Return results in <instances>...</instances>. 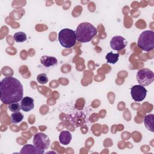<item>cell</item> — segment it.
<instances>
[{
    "label": "cell",
    "instance_id": "obj_16",
    "mask_svg": "<svg viewBox=\"0 0 154 154\" xmlns=\"http://www.w3.org/2000/svg\"><path fill=\"white\" fill-rule=\"evenodd\" d=\"M23 119V116L20 112H13L11 115V122L13 123H19L22 122Z\"/></svg>",
    "mask_w": 154,
    "mask_h": 154
},
{
    "label": "cell",
    "instance_id": "obj_12",
    "mask_svg": "<svg viewBox=\"0 0 154 154\" xmlns=\"http://www.w3.org/2000/svg\"><path fill=\"white\" fill-rule=\"evenodd\" d=\"M144 123L146 128L152 132H154V115L147 114L144 119Z\"/></svg>",
    "mask_w": 154,
    "mask_h": 154
},
{
    "label": "cell",
    "instance_id": "obj_5",
    "mask_svg": "<svg viewBox=\"0 0 154 154\" xmlns=\"http://www.w3.org/2000/svg\"><path fill=\"white\" fill-rule=\"evenodd\" d=\"M137 79L139 84L142 86L149 85L153 82L154 73L149 69H141L137 72Z\"/></svg>",
    "mask_w": 154,
    "mask_h": 154
},
{
    "label": "cell",
    "instance_id": "obj_13",
    "mask_svg": "<svg viewBox=\"0 0 154 154\" xmlns=\"http://www.w3.org/2000/svg\"><path fill=\"white\" fill-rule=\"evenodd\" d=\"M72 140V135L69 131H63L59 135L60 143L63 145L69 144Z\"/></svg>",
    "mask_w": 154,
    "mask_h": 154
},
{
    "label": "cell",
    "instance_id": "obj_3",
    "mask_svg": "<svg viewBox=\"0 0 154 154\" xmlns=\"http://www.w3.org/2000/svg\"><path fill=\"white\" fill-rule=\"evenodd\" d=\"M58 40L63 47L66 48L73 47L76 42L75 31L69 28L61 29L58 34Z\"/></svg>",
    "mask_w": 154,
    "mask_h": 154
},
{
    "label": "cell",
    "instance_id": "obj_6",
    "mask_svg": "<svg viewBox=\"0 0 154 154\" xmlns=\"http://www.w3.org/2000/svg\"><path fill=\"white\" fill-rule=\"evenodd\" d=\"M32 142L37 147L44 150L48 149L50 145V140L48 136L42 132L35 134L33 137Z\"/></svg>",
    "mask_w": 154,
    "mask_h": 154
},
{
    "label": "cell",
    "instance_id": "obj_8",
    "mask_svg": "<svg viewBox=\"0 0 154 154\" xmlns=\"http://www.w3.org/2000/svg\"><path fill=\"white\" fill-rule=\"evenodd\" d=\"M127 44V40L120 35L114 36L110 40V46L115 51H120L124 49Z\"/></svg>",
    "mask_w": 154,
    "mask_h": 154
},
{
    "label": "cell",
    "instance_id": "obj_7",
    "mask_svg": "<svg viewBox=\"0 0 154 154\" xmlns=\"http://www.w3.org/2000/svg\"><path fill=\"white\" fill-rule=\"evenodd\" d=\"M131 94L134 100L137 102L143 101L147 94V90L141 85H135L131 89Z\"/></svg>",
    "mask_w": 154,
    "mask_h": 154
},
{
    "label": "cell",
    "instance_id": "obj_1",
    "mask_svg": "<svg viewBox=\"0 0 154 154\" xmlns=\"http://www.w3.org/2000/svg\"><path fill=\"white\" fill-rule=\"evenodd\" d=\"M1 100L3 103L18 102L23 98V88L17 79L12 76L3 78L0 84Z\"/></svg>",
    "mask_w": 154,
    "mask_h": 154
},
{
    "label": "cell",
    "instance_id": "obj_9",
    "mask_svg": "<svg viewBox=\"0 0 154 154\" xmlns=\"http://www.w3.org/2000/svg\"><path fill=\"white\" fill-rule=\"evenodd\" d=\"M21 109L25 112H28L32 110L34 107V99L30 97H24L20 102Z\"/></svg>",
    "mask_w": 154,
    "mask_h": 154
},
{
    "label": "cell",
    "instance_id": "obj_10",
    "mask_svg": "<svg viewBox=\"0 0 154 154\" xmlns=\"http://www.w3.org/2000/svg\"><path fill=\"white\" fill-rule=\"evenodd\" d=\"M45 150L40 149L34 145L26 144L22 149L20 153H43Z\"/></svg>",
    "mask_w": 154,
    "mask_h": 154
},
{
    "label": "cell",
    "instance_id": "obj_17",
    "mask_svg": "<svg viewBox=\"0 0 154 154\" xmlns=\"http://www.w3.org/2000/svg\"><path fill=\"white\" fill-rule=\"evenodd\" d=\"M8 109L13 112H19L21 109V106L18 102H13L8 105Z\"/></svg>",
    "mask_w": 154,
    "mask_h": 154
},
{
    "label": "cell",
    "instance_id": "obj_14",
    "mask_svg": "<svg viewBox=\"0 0 154 154\" xmlns=\"http://www.w3.org/2000/svg\"><path fill=\"white\" fill-rule=\"evenodd\" d=\"M119 54H117V53L114 54L112 52H108L105 57L107 63H111V64H115L116 63H117V61L119 60Z\"/></svg>",
    "mask_w": 154,
    "mask_h": 154
},
{
    "label": "cell",
    "instance_id": "obj_4",
    "mask_svg": "<svg viewBox=\"0 0 154 154\" xmlns=\"http://www.w3.org/2000/svg\"><path fill=\"white\" fill-rule=\"evenodd\" d=\"M138 46L144 51L149 52L154 48V32L151 30L143 31L139 36Z\"/></svg>",
    "mask_w": 154,
    "mask_h": 154
},
{
    "label": "cell",
    "instance_id": "obj_15",
    "mask_svg": "<svg viewBox=\"0 0 154 154\" xmlns=\"http://www.w3.org/2000/svg\"><path fill=\"white\" fill-rule=\"evenodd\" d=\"M13 38L14 40L17 43H22L26 40V35L25 32L19 31L16 32L13 35Z\"/></svg>",
    "mask_w": 154,
    "mask_h": 154
},
{
    "label": "cell",
    "instance_id": "obj_11",
    "mask_svg": "<svg viewBox=\"0 0 154 154\" xmlns=\"http://www.w3.org/2000/svg\"><path fill=\"white\" fill-rule=\"evenodd\" d=\"M42 64L46 67L54 66L57 64V59L54 57L43 55L40 58Z\"/></svg>",
    "mask_w": 154,
    "mask_h": 154
},
{
    "label": "cell",
    "instance_id": "obj_2",
    "mask_svg": "<svg viewBox=\"0 0 154 154\" xmlns=\"http://www.w3.org/2000/svg\"><path fill=\"white\" fill-rule=\"evenodd\" d=\"M97 30L96 28L89 22H82L77 26L75 34L76 40L82 43H87L97 34Z\"/></svg>",
    "mask_w": 154,
    "mask_h": 154
},
{
    "label": "cell",
    "instance_id": "obj_18",
    "mask_svg": "<svg viewBox=\"0 0 154 154\" xmlns=\"http://www.w3.org/2000/svg\"><path fill=\"white\" fill-rule=\"evenodd\" d=\"M37 80L41 84H45L48 81V78L46 73H40L37 76Z\"/></svg>",
    "mask_w": 154,
    "mask_h": 154
}]
</instances>
